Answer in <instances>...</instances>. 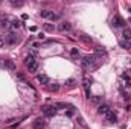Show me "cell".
Here are the masks:
<instances>
[{"label": "cell", "mask_w": 131, "mask_h": 129, "mask_svg": "<svg viewBox=\"0 0 131 129\" xmlns=\"http://www.w3.org/2000/svg\"><path fill=\"white\" fill-rule=\"evenodd\" d=\"M101 58H98L96 55H85L82 59H81V65L87 70H96L99 65H101Z\"/></svg>", "instance_id": "obj_1"}, {"label": "cell", "mask_w": 131, "mask_h": 129, "mask_svg": "<svg viewBox=\"0 0 131 129\" xmlns=\"http://www.w3.org/2000/svg\"><path fill=\"white\" fill-rule=\"evenodd\" d=\"M41 113H43L46 117H53V116L56 114V108H55L53 105H52V106H50V105H46V106L41 108Z\"/></svg>", "instance_id": "obj_2"}, {"label": "cell", "mask_w": 131, "mask_h": 129, "mask_svg": "<svg viewBox=\"0 0 131 129\" xmlns=\"http://www.w3.org/2000/svg\"><path fill=\"white\" fill-rule=\"evenodd\" d=\"M18 41H20V38H18V35H17L15 32H9V33L6 35V43H8V44L14 46V44H17Z\"/></svg>", "instance_id": "obj_3"}, {"label": "cell", "mask_w": 131, "mask_h": 129, "mask_svg": "<svg viewBox=\"0 0 131 129\" xmlns=\"http://www.w3.org/2000/svg\"><path fill=\"white\" fill-rule=\"evenodd\" d=\"M44 126H46V120H44L43 117L35 119V120H34V123H32V128H34V129H44Z\"/></svg>", "instance_id": "obj_4"}, {"label": "cell", "mask_w": 131, "mask_h": 129, "mask_svg": "<svg viewBox=\"0 0 131 129\" xmlns=\"http://www.w3.org/2000/svg\"><path fill=\"white\" fill-rule=\"evenodd\" d=\"M104 117L107 119V122H110V123H116L118 122V117H116V114L110 109V111H107L105 114H104Z\"/></svg>", "instance_id": "obj_5"}, {"label": "cell", "mask_w": 131, "mask_h": 129, "mask_svg": "<svg viewBox=\"0 0 131 129\" xmlns=\"http://www.w3.org/2000/svg\"><path fill=\"white\" fill-rule=\"evenodd\" d=\"M124 24H125V21H124L119 15L113 17V20H111V26H113V27H121V26H124Z\"/></svg>", "instance_id": "obj_6"}, {"label": "cell", "mask_w": 131, "mask_h": 129, "mask_svg": "<svg viewBox=\"0 0 131 129\" xmlns=\"http://www.w3.org/2000/svg\"><path fill=\"white\" fill-rule=\"evenodd\" d=\"M37 81H38L41 85H49V82H50V79H49L46 75H37Z\"/></svg>", "instance_id": "obj_7"}, {"label": "cell", "mask_w": 131, "mask_h": 129, "mask_svg": "<svg viewBox=\"0 0 131 129\" xmlns=\"http://www.w3.org/2000/svg\"><path fill=\"white\" fill-rule=\"evenodd\" d=\"M2 67H5V68H8V70H15V64L11 61V59H6V61H3L2 62Z\"/></svg>", "instance_id": "obj_8"}, {"label": "cell", "mask_w": 131, "mask_h": 129, "mask_svg": "<svg viewBox=\"0 0 131 129\" xmlns=\"http://www.w3.org/2000/svg\"><path fill=\"white\" fill-rule=\"evenodd\" d=\"M70 58L72 59H79L81 58V53H79V50L76 47H72L70 49Z\"/></svg>", "instance_id": "obj_9"}, {"label": "cell", "mask_w": 131, "mask_h": 129, "mask_svg": "<svg viewBox=\"0 0 131 129\" xmlns=\"http://www.w3.org/2000/svg\"><path fill=\"white\" fill-rule=\"evenodd\" d=\"M40 15H41L43 18H50V20H52L53 12H52V11H49V9H43V11H40Z\"/></svg>", "instance_id": "obj_10"}, {"label": "cell", "mask_w": 131, "mask_h": 129, "mask_svg": "<svg viewBox=\"0 0 131 129\" xmlns=\"http://www.w3.org/2000/svg\"><path fill=\"white\" fill-rule=\"evenodd\" d=\"M70 29H72V24L67 23V21H64V23L60 24V30H63V32H69Z\"/></svg>", "instance_id": "obj_11"}, {"label": "cell", "mask_w": 131, "mask_h": 129, "mask_svg": "<svg viewBox=\"0 0 131 129\" xmlns=\"http://www.w3.org/2000/svg\"><path fill=\"white\" fill-rule=\"evenodd\" d=\"M27 70H29V73H37L38 71V61H35L34 64L27 65Z\"/></svg>", "instance_id": "obj_12"}, {"label": "cell", "mask_w": 131, "mask_h": 129, "mask_svg": "<svg viewBox=\"0 0 131 129\" xmlns=\"http://www.w3.org/2000/svg\"><path fill=\"white\" fill-rule=\"evenodd\" d=\"M90 84H92V79L89 76H84L82 79V85H84V90H90Z\"/></svg>", "instance_id": "obj_13"}, {"label": "cell", "mask_w": 131, "mask_h": 129, "mask_svg": "<svg viewBox=\"0 0 131 129\" xmlns=\"http://www.w3.org/2000/svg\"><path fill=\"white\" fill-rule=\"evenodd\" d=\"M107 111H110V106H108V105H99V106H98V113H99L101 116H104Z\"/></svg>", "instance_id": "obj_14"}, {"label": "cell", "mask_w": 131, "mask_h": 129, "mask_svg": "<svg viewBox=\"0 0 131 129\" xmlns=\"http://www.w3.org/2000/svg\"><path fill=\"white\" fill-rule=\"evenodd\" d=\"M37 59H35V56H32V55H27L26 58H24V64H26V67L27 65H31V64H34Z\"/></svg>", "instance_id": "obj_15"}, {"label": "cell", "mask_w": 131, "mask_h": 129, "mask_svg": "<svg viewBox=\"0 0 131 129\" xmlns=\"http://www.w3.org/2000/svg\"><path fill=\"white\" fill-rule=\"evenodd\" d=\"M73 114H75V106L67 105V108H66V116H67V117H73Z\"/></svg>", "instance_id": "obj_16"}, {"label": "cell", "mask_w": 131, "mask_h": 129, "mask_svg": "<svg viewBox=\"0 0 131 129\" xmlns=\"http://www.w3.org/2000/svg\"><path fill=\"white\" fill-rule=\"evenodd\" d=\"M122 36H124V40H125V41H130V40H131V29H124Z\"/></svg>", "instance_id": "obj_17"}, {"label": "cell", "mask_w": 131, "mask_h": 129, "mask_svg": "<svg viewBox=\"0 0 131 129\" xmlns=\"http://www.w3.org/2000/svg\"><path fill=\"white\" fill-rule=\"evenodd\" d=\"M95 55H96L98 58H101V56H107V52H105L102 47H98V49H96V52H95Z\"/></svg>", "instance_id": "obj_18"}, {"label": "cell", "mask_w": 131, "mask_h": 129, "mask_svg": "<svg viewBox=\"0 0 131 129\" xmlns=\"http://www.w3.org/2000/svg\"><path fill=\"white\" fill-rule=\"evenodd\" d=\"M43 27H44V30H46V32H53V30H55L53 24H49V23H44V24H43Z\"/></svg>", "instance_id": "obj_19"}, {"label": "cell", "mask_w": 131, "mask_h": 129, "mask_svg": "<svg viewBox=\"0 0 131 129\" xmlns=\"http://www.w3.org/2000/svg\"><path fill=\"white\" fill-rule=\"evenodd\" d=\"M0 23H2V26L3 27H9L11 24H9V20H8V17H3L2 20H0Z\"/></svg>", "instance_id": "obj_20"}, {"label": "cell", "mask_w": 131, "mask_h": 129, "mask_svg": "<svg viewBox=\"0 0 131 129\" xmlns=\"http://www.w3.org/2000/svg\"><path fill=\"white\" fill-rule=\"evenodd\" d=\"M47 90H49L50 93H56V91L60 90V87H58L56 84H53V85H49V87H47Z\"/></svg>", "instance_id": "obj_21"}, {"label": "cell", "mask_w": 131, "mask_h": 129, "mask_svg": "<svg viewBox=\"0 0 131 129\" xmlns=\"http://www.w3.org/2000/svg\"><path fill=\"white\" fill-rule=\"evenodd\" d=\"M17 79H20L21 82H24V84H27V85H31V84H29V82L26 81V78H24V75H23V73H17Z\"/></svg>", "instance_id": "obj_22"}, {"label": "cell", "mask_w": 131, "mask_h": 129, "mask_svg": "<svg viewBox=\"0 0 131 129\" xmlns=\"http://www.w3.org/2000/svg\"><path fill=\"white\" fill-rule=\"evenodd\" d=\"M75 84H76V81H75V79H67V81H66V85H67L69 88H73V87H75Z\"/></svg>", "instance_id": "obj_23"}, {"label": "cell", "mask_w": 131, "mask_h": 129, "mask_svg": "<svg viewBox=\"0 0 131 129\" xmlns=\"http://www.w3.org/2000/svg\"><path fill=\"white\" fill-rule=\"evenodd\" d=\"M56 109H63V108H67V103H64V102H58V103H55L53 105Z\"/></svg>", "instance_id": "obj_24"}, {"label": "cell", "mask_w": 131, "mask_h": 129, "mask_svg": "<svg viewBox=\"0 0 131 129\" xmlns=\"http://www.w3.org/2000/svg\"><path fill=\"white\" fill-rule=\"evenodd\" d=\"M20 24H21V23H20V20H17V18L11 21V26H12L14 29H17V27H20Z\"/></svg>", "instance_id": "obj_25"}, {"label": "cell", "mask_w": 131, "mask_h": 129, "mask_svg": "<svg viewBox=\"0 0 131 129\" xmlns=\"http://www.w3.org/2000/svg\"><path fill=\"white\" fill-rule=\"evenodd\" d=\"M89 100H90L93 105H99V103H101V97H90Z\"/></svg>", "instance_id": "obj_26"}, {"label": "cell", "mask_w": 131, "mask_h": 129, "mask_svg": "<svg viewBox=\"0 0 131 129\" xmlns=\"http://www.w3.org/2000/svg\"><path fill=\"white\" fill-rule=\"evenodd\" d=\"M121 46H122L124 49H127V50H130V52H131V41H125V43H121Z\"/></svg>", "instance_id": "obj_27"}, {"label": "cell", "mask_w": 131, "mask_h": 129, "mask_svg": "<svg viewBox=\"0 0 131 129\" xmlns=\"http://www.w3.org/2000/svg\"><path fill=\"white\" fill-rule=\"evenodd\" d=\"M11 5H12L14 8H21L24 3H23V2H11Z\"/></svg>", "instance_id": "obj_28"}, {"label": "cell", "mask_w": 131, "mask_h": 129, "mask_svg": "<svg viewBox=\"0 0 131 129\" xmlns=\"http://www.w3.org/2000/svg\"><path fill=\"white\" fill-rule=\"evenodd\" d=\"M81 40H82V41H85V43H92V38H87L85 35H82V36H81Z\"/></svg>", "instance_id": "obj_29"}, {"label": "cell", "mask_w": 131, "mask_h": 129, "mask_svg": "<svg viewBox=\"0 0 131 129\" xmlns=\"http://www.w3.org/2000/svg\"><path fill=\"white\" fill-rule=\"evenodd\" d=\"M38 38L40 40H44V33H38Z\"/></svg>", "instance_id": "obj_30"}, {"label": "cell", "mask_w": 131, "mask_h": 129, "mask_svg": "<svg viewBox=\"0 0 131 129\" xmlns=\"http://www.w3.org/2000/svg\"><path fill=\"white\" fill-rule=\"evenodd\" d=\"M3 44H5V41H3V40L0 38V47H3Z\"/></svg>", "instance_id": "obj_31"}, {"label": "cell", "mask_w": 131, "mask_h": 129, "mask_svg": "<svg viewBox=\"0 0 131 129\" xmlns=\"http://www.w3.org/2000/svg\"><path fill=\"white\" fill-rule=\"evenodd\" d=\"M76 129H87V126H82V128H76Z\"/></svg>", "instance_id": "obj_32"}]
</instances>
